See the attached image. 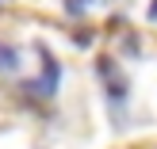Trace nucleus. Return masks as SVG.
Instances as JSON below:
<instances>
[{"mask_svg":"<svg viewBox=\"0 0 157 149\" xmlns=\"http://www.w3.org/2000/svg\"><path fill=\"white\" fill-rule=\"evenodd\" d=\"M15 65H19V54L12 46H0V69H15Z\"/></svg>","mask_w":157,"mask_h":149,"instance_id":"nucleus-1","label":"nucleus"}]
</instances>
